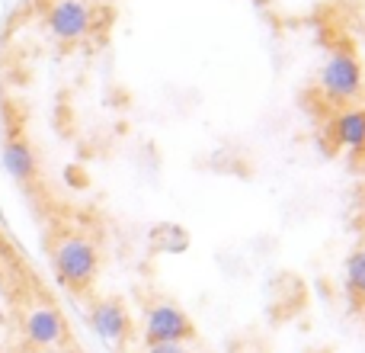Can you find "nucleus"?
<instances>
[{"label":"nucleus","instance_id":"obj_7","mask_svg":"<svg viewBox=\"0 0 365 353\" xmlns=\"http://www.w3.org/2000/svg\"><path fill=\"white\" fill-rule=\"evenodd\" d=\"M0 161H4V171L13 176V180H32L36 176V151L26 145L23 139H10L0 151Z\"/></svg>","mask_w":365,"mask_h":353},{"label":"nucleus","instance_id":"obj_2","mask_svg":"<svg viewBox=\"0 0 365 353\" xmlns=\"http://www.w3.org/2000/svg\"><path fill=\"white\" fill-rule=\"evenodd\" d=\"M362 90V68L353 51L340 49L324 64V94L330 103H349Z\"/></svg>","mask_w":365,"mask_h":353},{"label":"nucleus","instance_id":"obj_1","mask_svg":"<svg viewBox=\"0 0 365 353\" xmlns=\"http://www.w3.org/2000/svg\"><path fill=\"white\" fill-rule=\"evenodd\" d=\"M96 270H100V254H96L93 241L77 238V234L58 241V247H55V273H58L61 283L81 289V286L93 283Z\"/></svg>","mask_w":365,"mask_h":353},{"label":"nucleus","instance_id":"obj_10","mask_svg":"<svg viewBox=\"0 0 365 353\" xmlns=\"http://www.w3.org/2000/svg\"><path fill=\"white\" fill-rule=\"evenodd\" d=\"M148 353H186L182 350V344H151V347H148Z\"/></svg>","mask_w":365,"mask_h":353},{"label":"nucleus","instance_id":"obj_5","mask_svg":"<svg viewBox=\"0 0 365 353\" xmlns=\"http://www.w3.org/2000/svg\"><path fill=\"white\" fill-rule=\"evenodd\" d=\"M90 324H93V331L103 337V341L109 344H122L128 334V312L122 309V302H100L93 305V312H90Z\"/></svg>","mask_w":365,"mask_h":353},{"label":"nucleus","instance_id":"obj_9","mask_svg":"<svg viewBox=\"0 0 365 353\" xmlns=\"http://www.w3.org/2000/svg\"><path fill=\"white\" fill-rule=\"evenodd\" d=\"M346 279H349V286H353V292L365 296V247H362V251H356L353 257H349V264H346Z\"/></svg>","mask_w":365,"mask_h":353},{"label":"nucleus","instance_id":"obj_3","mask_svg":"<svg viewBox=\"0 0 365 353\" xmlns=\"http://www.w3.org/2000/svg\"><path fill=\"white\" fill-rule=\"evenodd\" d=\"M45 23L61 42H74V39L87 36L90 23H93V10L87 6V0H55L45 13Z\"/></svg>","mask_w":365,"mask_h":353},{"label":"nucleus","instance_id":"obj_4","mask_svg":"<svg viewBox=\"0 0 365 353\" xmlns=\"http://www.w3.org/2000/svg\"><path fill=\"white\" fill-rule=\"evenodd\" d=\"M148 341L151 344H182L189 334H192V324L182 315L177 305H154L151 315H148Z\"/></svg>","mask_w":365,"mask_h":353},{"label":"nucleus","instance_id":"obj_6","mask_svg":"<svg viewBox=\"0 0 365 353\" xmlns=\"http://www.w3.org/2000/svg\"><path fill=\"white\" fill-rule=\"evenodd\" d=\"M26 334H29V341L38 344V347H55L64 337V322L55 309L38 305V309H32L29 315H26Z\"/></svg>","mask_w":365,"mask_h":353},{"label":"nucleus","instance_id":"obj_8","mask_svg":"<svg viewBox=\"0 0 365 353\" xmlns=\"http://www.w3.org/2000/svg\"><path fill=\"white\" fill-rule=\"evenodd\" d=\"M336 129V141L346 148L362 151L365 148V109H343L334 122Z\"/></svg>","mask_w":365,"mask_h":353}]
</instances>
